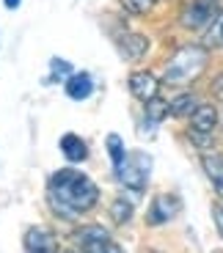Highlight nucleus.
I'll list each match as a JSON object with an SVG mask.
<instances>
[{
  "label": "nucleus",
  "mask_w": 223,
  "mask_h": 253,
  "mask_svg": "<svg viewBox=\"0 0 223 253\" xmlns=\"http://www.w3.org/2000/svg\"><path fill=\"white\" fill-rule=\"evenodd\" d=\"M221 124V113H218L215 105L210 102H198L196 110L190 113V126H187V138L198 146V149H207L215 140V129Z\"/></svg>",
  "instance_id": "4"
},
{
  "label": "nucleus",
  "mask_w": 223,
  "mask_h": 253,
  "mask_svg": "<svg viewBox=\"0 0 223 253\" xmlns=\"http://www.w3.org/2000/svg\"><path fill=\"white\" fill-rule=\"evenodd\" d=\"M215 253H221V251H215Z\"/></svg>",
  "instance_id": "24"
},
{
  "label": "nucleus",
  "mask_w": 223,
  "mask_h": 253,
  "mask_svg": "<svg viewBox=\"0 0 223 253\" xmlns=\"http://www.w3.org/2000/svg\"><path fill=\"white\" fill-rule=\"evenodd\" d=\"M212 96H215L218 102H223V72H218L215 77H212Z\"/></svg>",
  "instance_id": "22"
},
{
  "label": "nucleus",
  "mask_w": 223,
  "mask_h": 253,
  "mask_svg": "<svg viewBox=\"0 0 223 253\" xmlns=\"http://www.w3.org/2000/svg\"><path fill=\"white\" fill-rule=\"evenodd\" d=\"M201 168H204L207 179H210V184L215 187L218 198L223 204V152H218V149L204 152L201 154Z\"/></svg>",
  "instance_id": "11"
},
{
  "label": "nucleus",
  "mask_w": 223,
  "mask_h": 253,
  "mask_svg": "<svg viewBox=\"0 0 223 253\" xmlns=\"http://www.w3.org/2000/svg\"><path fill=\"white\" fill-rule=\"evenodd\" d=\"M105 149H108L110 154V165H113V171H119L121 163H124V157H127V146H124V138L116 132H110L108 138H105Z\"/></svg>",
  "instance_id": "15"
},
{
  "label": "nucleus",
  "mask_w": 223,
  "mask_h": 253,
  "mask_svg": "<svg viewBox=\"0 0 223 253\" xmlns=\"http://www.w3.org/2000/svg\"><path fill=\"white\" fill-rule=\"evenodd\" d=\"M210 63V50L201 44H182L171 58L166 61L163 80L168 85H190Z\"/></svg>",
  "instance_id": "2"
},
{
  "label": "nucleus",
  "mask_w": 223,
  "mask_h": 253,
  "mask_svg": "<svg viewBox=\"0 0 223 253\" xmlns=\"http://www.w3.org/2000/svg\"><path fill=\"white\" fill-rule=\"evenodd\" d=\"M72 75H75V66H72L66 58H58V55L50 58V80L52 83H61V85H64Z\"/></svg>",
  "instance_id": "17"
},
{
  "label": "nucleus",
  "mask_w": 223,
  "mask_h": 253,
  "mask_svg": "<svg viewBox=\"0 0 223 253\" xmlns=\"http://www.w3.org/2000/svg\"><path fill=\"white\" fill-rule=\"evenodd\" d=\"M212 220H215V228H218V234L223 237V204H212Z\"/></svg>",
  "instance_id": "21"
},
{
  "label": "nucleus",
  "mask_w": 223,
  "mask_h": 253,
  "mask_svg": "<svg viewBox=\"0 0 223 253\" xmlns=\"http://www.w3.org/2000/svg\"><path fill=\"white\" fill-rule=\"evenodd\" d=\"M47 204L61 220H77L99 204V187L89 173L61 168L47 179Z\"/></svg>",
  "instance_id": "1"
},
{
  "label": "nucleus",
  "mask_w": 223,
  "mask_h": 253,
  "mask_svg": "<svg viewBox=\"0 0 223 253\" xmlns=\"http://www.w3.org/2000/svg\"><path fill=\"white\" fill-rule=\"evenodd\" d=\"M113 176L127 190L140 193V190L149 184V176H152V157H149L146 152H127L121 168L113 171Z\"/></svg>",
  "instance_id": "5"
},
{
  "label": "nucleus",
  "mask_w": 223,
  "mask_h": 253,
  "mask_svg": "<svg viewBox=\"0 0 223 253\" xmlns=\"http://www.w3.org/2000/svg\"><path fill=\"white\" fill-rule=\"evenodd\" d=\"M154 3H157V0H119V6L127 14H133V17H146L154 8Z\"/></svg>",
  "instance_id": "20"
},
{
  "label": "nucleus",
  "mask_w": 223,
  "mask_h": 253,
  "mask_svg": "<svg viewBox=\"0 0 223 253\" xmlns=\"http://www.w3.org/2000/svg\"><path fill=\"white\" fill-rule=\"evenodd\" d=\"M221 11L215 0H187L185 6L179 8V25L185 31H207L212 22V17Z\"/></svg>",
  "instance_id": "6"
},
{
  "label": "nucleus",
  "mask_w": 223,
  "mask_h": 253,
  "mask_svg": "<svg viewBox=\"0 0 223 253\" xmlns=\"http://www.w3.org/2000/svg\"><path fill=\"white\" fill-rule=\"evenodd\" d=\"M149 47H152V42H149V36H143V33L124 31V33L116 36V50L121 52L124 61H140V58L149 52Z\"/></svg>",
  "instance_id": "10"
},
{
  "label": "nucleus",
  "mask_w": 223,
  "mask_h": 253,
  "mask_svg": "<svg viewBox=\"0 0 223 253\" xmlns=\"http://www.w3.org/2000/svg\"><path fill=\"white\" fill-rule=\"evenodd\" d=\"M127 88L135 99L146 105L149 99H154V96L160 94V80H157V75L149 72V69H135L133 75L127 77Z\"/></svg>",
  "instance_id": "8"
},
{
  "label": "nucleus",
  "mask_w": 223,
  "mask_h": 253,
  "mask_svg": "<svg viewBox=\"0 0 223 253\" xmlns=\"http://www.w3.org/2000/svg\"><path fill=\"white\" fill-rule=\"evenodd\" d=\"M179 212H182V201H179L177 196L160 193V196L152 198V204H149V209H146V223L149 226H166V223H171Z\"/></svg>",
  "instance_id": "7"
},
{
  "label": "nucleus",
  "mask_w": 223,
  "mask_h": 253,
  "mask_svg": "<svg viewBox=\"0 0 223 253\" xmlns=\"http://www.w3.org/2000/svg\"><path fill=\"white\" fill-rule=\"evenodd\" d=\"M143 108H146L143 113H146V121H149V124H160V121L168 116V99H163V96L157 94L154 99H149Z\"/></svg>",
  "instance_id": "18"
},
{
  "label": "nucleus",
  "mask_w": 223,
  "mask_h": 253,
  "mask_svg": "<svg viewBox=\"0 0 223 253\" xmlns=\"http://www.w3.org/2000/svg\"><path fill=\"white\" fill-rule=\"evenodd\" d=\"M25 253H58V237L47 226H31L22 237Z\"/></svg>",
  "instance_id": "9"
},
{
  "label": "nucleus",
  "mask_w": 223,
  "mask_h": 253,
  "mask_svg": "<svg viewBox=\"0 0 223 253\" xmlns=\"http://www.w3.org/2000/svg\"><path fill=\"white\" fill-rule=\"evenodd\" d=\"M94 77H91V72H77L69 77V80L64 83V94L69 96L72 102H86L91 94H94Z\"/></svg>",
  "instance_id": "12"
},
{
  "label": "nucleus",
  "mask_w": 223,
  "mask_h": 253,
  "mask_svg": "<svg viewBox=\"0 0 223 253\" xmlns=\"http://www.w3.org/2000/svg\"><path fill=\"white\" fill-rule=\"evenodd\" d=\"M221 121H223V119H221Z\"/></svg>",
  "instance_id": "25"
},
{
  "label": "nucleus",
  "mask_w": 223,
  "mask_h": 253,
  "mask_svg": "<svg viewBox=\"0 0 223 253\" xmlns=\"http://www.w3.org/2000/svg\"><path fill=\"white\" fill-rule=\"evenodd\" d=\"M110 217H113L119 226L130 223L133 220V201H130V198H116V201L110 204Z\"/></svg>",
  "instance_id": "19"
},
{
  "label": "nucleus",
  "mask_w": 223,
  "mask_h": 253,
  "mask_svg": "<svg viewBox=\"0 0 223 253\" xmlns=\"http://www.w3.org/2000/svg\"><path fill=\"white\" fill-rule=\"evenodd\" d=\"M201 47H207V50H223V8L212 17L210 28L204 31V36H201Z\"/></svg>",
  "instance_id": "14"
},
{
  "label": "nucleus",
  "mask_w": 223,
  "mask_h": 253,
  "mask_svg": "<svg viewBox=\"0 0 223 253\" xmlns=\"http://www.w3.org/2000/svg\"><path fill=\"white\" fill-rule=\"evenodd\" d=\"M58 149H61V154H64L69 163H86V160H89V143H86V140L80 138L77 132L61 135Z\"/></svg>",
  "instance_id": "13"
},
{
  "label": "nucleus",
  "mask_w": 223,
  "mask_h": 253,
  "mask_svg": "<svg viewBox=\"0 0 223 253\" xmlns=\"http://www.w3.org/2000/svg\"><path fill=\"white\" fill-rule=\"evenodd\" d=\"M3 6H6L8 11H17V8L22 6V0H3Z\"/></svg>",
  "instance_id": "23"
},
{
  "label": "nucleus",
  "mask_w": 223,
  "mask_h": 253,
  "mask_svg": "<svg viewBox=\"0 0 223 253\" xmlns=\"http://www.w3.org/2000/svg\"><path fill=\"white\" fill-rule=\"evenodd\" d=\"M196 105H198V99L185 91V94L174 96V99L168 102V116H190L193 110H196Z\"/></svg>",
  "instance_id": "16"
},
{
  "label": "nucleus",
  "mask_w": 223,
  "mask_h": 253,
  "mask_svg": "<svg viewBox=\"0 0 223 253\" xmlns=\"http://www.w3.org/2000/svg\"><path fill=\"white\" fill-rule=\"evenodd\" d=\"M72 248H75V253H124V248L113 242L110 231L99 223H86V226L75 228Z\"/></svg>",
  "instance_id": "3"
}]
</instances>
